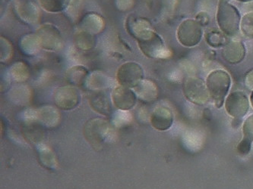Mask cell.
Here are the masks:
<instances>
[{
    "mask_svg": "<svg viewBox=\"0 0 253 189\" xmlns=\"http://www.w3.org/2000/svg\"><path fill=\"white\" fill-rule=\"evenodd\" d=\"M141 52L151 59H165L170 57L171 51L165 44L163 39L153 28L143 31L135 38Z\"/></svg>",
    "mask_w": 253,
    "mask_h": 189,
    "instance_id": "obj_1",
    "label": "cell"
},
{
    "mask_svg": "<svg viewBox=\"0 0 253 189\" xmlns=\"http://www.w3.org/2000/svg\"><path fill=\"white\" fill-rule=\"evenodd\" d=\"M216 19L219 28L226 36H234L239 33L242 18L234 5L221 0L217 7Z\"/></svg>",
    "mask_w": 253,
    "mask_h": 189,
    "instance_id": "obj_2",
    "label": "cell"
},
{
    "mask_svg": "<svg viewBox=\"0 0 253 189\" xmlns=\"http://www.w3.org/2000/svg\"><path fill=\"white\" fill-rule=\"evenodd\" d=\"M231 85V79L229 73L224 70H216L208 76L206 87L209 95L214 101L217 108L224 104L227 93Z\"/></svg>",
    "mask_w": 253,
    "mask_h": 189,
    "instance_id": "obj_3",
    "label": "cell"
},
{
    "mask_svg": "<svg viewBox=\"0 0 253 189\" xmlns=\"http://www.w3.org/2000/svg\"><path fill=\"white\" fill-rule=\"evenodd\" d=\"M110 125L106 120L95 118L86 123L84 135L87 142L94 148L100 147L110 135Z\"/></svg>",
    "mask_w": 253,
    "mask_h": 189,
    "instance_id": "obj_4",
    "label": "cell"
},
{
    "mask_svg": "<svg viewBox=\"0 0 253 189\" xmlns=\"http://www.w3.org/2000/svg\"><path fill=\"white\" fill-rule=\"evenodd\" d=\"M202 36V26L196 20H185L180 24L176 31L179 43L186 47L197 46L200 43Z\"/></svg>",
    "mask_w": 253,
    "mask_h": 189,
    "instance_id": "obj_5",
    "label": "cell"
},
{
    "mask_svg": "<svg viewBox=\"0 0 253 189\" xmlns=\"http://www.w3.org/2000/svg\"><path fill=\"white\" fill-rule=\"evenodd\" d=\"M143 68L136 62H126L119 67L117 80L119 84L128 88H135L143 80Z\"/></svg>",
    "mask_w": 253,
    "mask_h": 189,
    "instance_id": "obj_6",
    "label": "cell"
},
{
    "mask_svg": "<svg viewBox=\"0 0 253 189\" xmlns=\"http://www.w3.org/2000/svg\"><path fill=\"white\" fill-rule=\"evenodd\" d=\"M183 92L189 101L199 105L206 104L210 97L206 83L197 77H189L185 80Z\"/></svg>",
    "mask_w": 253,
    "mask_h": 189,
    "instance_id": "obj_7",
    "label": "cell"
},
{
    "mask_svg": "<svg viewBox=\"0 0 253 189\" xmlns=\"http://www.w3.org/2000/svg\"><path fill=\"white\" fill-rule=\"evenodd\" d=\"M42 43V49L58 51L63 46V39L59 30L52 24L42 25L37 31Z\"/></svg>",
    "mask_w": 253,
    "mask_h": 189,
    "instance_id": "obj_8",
    "label": "cell"
},
{
    "mask_svg": "<svg viewBox=\"0 0 253 189\" xmlns=\"http://www.w3.org/2000/svg\"><path fill=\"white\" fill-rule=\"evenodd\" d=\"M53 99L56 107L64 111H71L79 105L81 95L74 86H65L55 90Z\"/></svg>",
    "mask_w": 253,
    "mask_h": 189,
    "instance_id": "obj_9",
    "label": "cell"
},
{
    "mask_svg": "<svg viewBox=\"0 0 253 189\" xmlns=\"http://www.w3.org/2000/svg\"><path fill=\"white\" fill-rule=\"evenodd\" d=\"M15 11L18 18L28 25H37L41 20V10L32 0H15Z\"/></svg>",
    "mask_w": 253,
    "mask_h": 189,
    "instance_id": "obj_10",
    "label": "cell"
},
{
    "mask_svg": "<svg viewBox=\"0 0 253 189\" xmlns=\"http://www.w3.org/2000/svg\"><path fill=\"white\" fill-rule=\"evenodd\" d=\"M225 108L227 112L233 118H244L250 108L248 98L242 92L232 93L226 98Z\"/></svg>",
    "mask_w": 253,
    "mask_h": 189,
    "instance_id": "obj_11",
    "label": "cell"
},
{
    "mask_svg": "<svg viewBox=\"0 0 253 189\" xmlns=\"http://www.w3.org/2000/svg\"><path fill=\"white\" fill-rule=\"evenodd\" d=\"M112 100L119 110L129 111L136 104L137 96L131 89L120 85L113 90Z\"/></svg>",
    "mask_w": 253,
    "mask_h": 189,
    "instance_id": "obj_12",
    "label": "cell"
},
{
    "mask_svg": "<svg viewBox=\"0 0 253 189\" xmlns=\"http://www.w3.org/2000/svg\"><path fill=\"white\" fill-rule=\"evenodd\" d=\"M245 56V46L241 41L237 39L227 42L222 50V57L230 64H238L244 60Z\"/></svg>",
    "mask_w": 253,
    "mask_h": 189,
    "instance_id": "obj_13",
    "label": "cell"
},
{
    "mask_svg": "<svg viewBox=\"0 0 253 189\" xmlns=\"http://www.w3.org/2000/svg\"><path fill=\"white\" fill-rule=\"evenodd\" d=\"M173 122V114L170 110L166 107H158L151 114V125L158 130H168L171 127Z\"/></svg>",
    "mask_w": 253,
    "mask_h": 189,
    "instance_id": "obj_14",
    "label": "cell"
},
{
    "mask_svg": "<svg viewBox=\"0 0 253 189\" xmlns=\"http://www.w3.org/2000/svg\"><path fill=\"white\" fill-rule=\"evenodd\" d=\"M105 26L104 18L95 12L86 14L79 23L80 31H86L93 35L101 33L104 31Z\"/></svg>",
    "mask_w": 253,
    "mask_h": 189,
    "instance_id": "obj_15",
    "label": "cell"
},
{
    "mask_svg": "<svg viewBox=\"0 0 253 189\" xmlns=\"http://www.w3.org/2000/svg\"><path fill=\"white\" fill-rule=\"evenodd\" d=\"M60 117V113L55 107L47 105L36 109L37 121L50 129L59 125Z\"/></svg>",
    "mask_w": 253,
    "mask_h": 189,
    "instance_id": "obj_16",
    "label": "cell"
},
{
    "mask_svg": "<svg viewBox=\"0 0 253 189\" xmlns=\"http://www.w3.org/2000/svg\"><path fill=\"white\" fill-rule=\"evenodd\" d=\"M134 92L137 98L144 102H151L156 100L158 97V86L152 80H141L138 85L134 88Z\"/></svg>",
    "mask_w": 253,
    "mask_h": 189,
    "instance_id": "obj_17",
    "label": "cell"
},
{
    "mask_svg": "<svg viewBox=\"0 0 253 189\" xmlns=\"http://www.w3.org/2000/svg\"><path fill=\"white\" fill-rule=\"evenodd\" d=\"M89 103L91 108L98 114L104 116H109L111 114V102L107 94L103 91L94 92L89 98Z\"/></svg>",
    "mask_w": 253,
    "mask_h": 189,
    "instance_id": "obj_18",
    "label": "cell"
},
{
    "mask_svg": "<svg viewBox=\"0 0 253 189\" xmlns=\"http://www.w3.org/2000/svg\"><path fill=\"white\" fill-rule=\"evenodd\" d=\"M125 26L127 32L134 38H136L143 31L152 28L148 19L134 15H128L126 20Z\"/></svg>",
    "mask_w": 253,
    "mask_h": 189,
    "instance_id": "obj_19",
    "label": "cell"
},
{
    "mask_svg": "<svg viewBox=\"0 0 253 189\" xmlns=\"http://www.w3.org/2000/svg\"><path fill=\"white\" fill-rule=\"evenodd\" d=\"M111 79L101 71H94L89 74L86 87L92 91H104L111 86Z\"/></svg>",
    "mask_w": 253,
    "mask_h": 189,
    "instance_id": "obj_20",
    "label": "cell"
},
{
    "mask_svg": "<svg viewBox=\"0 0 253 189\" xmlns=\"http://www.w3.org/2000/svg\"><path fill=\"white\" fill-rule=\"evenodd\" d=\"M19 46L24 54L28 56H35L42 49V43L37 33L24 35L20 39Z\"/></svg>",
    "mask_w": 253,
    "mask_h": 189,
    "instance_id": "obj_21",
    "label": "cell"
},
{
    "mask_svg": "<svg viewBox=\"0 0 253 189\" xmlns=\"http://www.w3.org/2000/svg\"><path fill=\"white\" fill-rule=\"evenodd\" d=\"M89 74L88 70L84 66H73L66 71V78L71 86L83 87L85 85Z\"/></svg>",
    "mask_w": 253,
    "mask_h": 189,
    "instance_id": "obj_22",
    "label": "cell"
},
{
    "mask_svg": "<svg viewBox=\"0 0 253 189\" xmlns=\"http://www.w3.org/2000/svg\"><path fill=\"white\" fill-rule=\"evenodd\" d=\"M95 35L84 31H79L75 35V44L82 51H90L96 46Z\"/></svg>",
    "mask_w": 253,
    "mask_h": 189,
    "instance_id": "obj_23",
    "label": "cell"
},
{
    "mask_svg": "<svg viewBox=\"0 0 253 189\" xmlns=\"http://www.w3.org/2000/svg\"><path fill=\"white\" fill-rule=\"evenodd\" d=\"M32 97V90L28 86H17L10 92V98L14 103L20 105L29 103Z\"/></svg>",
    "mask_w": 253,
    "mask_h": 189,
    "instance_id": "obj_24",
    "label": "cell"
},
{
    "mask_svg": "<svg viewBox=\"0 0 253 189\" xmlns=\"http://www.w3.org/2000/svg\"><path fill=\"white\" fill-rule=\"evenodd\" d=\"M205 39L208 44L212 48L224 47L227 44V36L220 30L211 28L205 33Z\"/></svg>",
    "mask_w": 253,
    "mask_h": 189,
    "instance_id": "obj_25",
    "label": "cell"
},
{
    "mask_svg": "<svg viewBox=\"0 0 253 189\" xmlns=\"http://www.w3.org/2000/svg\"><path fill=\"white\" fill-rule=\"evenodd\" d=\"M8 74L12 80L17 83H23L30 77V70L28 66L22 62H15L10 67Z\"/></svg>",
    "mask_w": 253,
    "mask_h": 189,
    "instance_id": "obj_26",
    "label": "cell"
},
{
    "mask_svg": "<svg viewBox=\"0 0 253 189\" xmlns=\"http://www.w3.org/2000/svg\"><path fill=\"white\" fill-rule=\"evenodd\" d=\"M38 154L41 163L47 169H55L57 166L56 157L49 147L45 145H39L38 146Z\"/></svg>",
    "mask_w": 253,
    "mask_h": 189,
    "instance_id": "obj_27",
    "label": "cell"
},
{
    "mask_svg": "<svg viewBox=\"0 0 253 189\" xmlns=\"http://www.w3.org/2000/svg\"><path fill=\"white\" fill-rule=\"evenodd\" d=\"M42 8L48 12L57 13L63 12L69 7L71 0H39Z\"/></svg>",
    "mask_w": 253,
    "mask_h": 189,
    "instance_id": "obj_28",
    "label": "cell"
},
{
    "mask_svg": "<svg viewBox=\"0 0 253 189\" xmlns=\"http://www.w3.org/2000/svg\"><path fill=\"white\" fill-rule=\"evenodd\" d=\"M131 121H132V115L128 111L118 110L113 115V124L118 128H122L129 125Z\"/></svg>",
    "mask_w": 253,
    "mask_h": 189,
    "instance_id": "obj_29",
    "label": "cell"
},
{
    "mask_svg": "<svg viewBox=\"0 0 253 189\" xmlns=\"http://www.w3.org/2000/svg\"><path fill=\"white\" fill-rule=\"evenodd\" d=\"M240 31L246 37L253 39V12L247 13L242 18Z\"/></svg>",
    "mask_w": 253,
    "mask_h": 189,
    "instance_id": "obj_30",
    "label": "cell"
},
{
    "mask_svg": "<svg viewBox=\"0 0 253 189\" xmlns=\"http://www.w3.org/2000/svg\"><path fill=\"white\" fill-rule=\"evenodd\" d=\"M0 46H1V55L0 59L1 62H7L12 59L13 56V47L12 43L6 38L1 36L0 37Z\"/></svg>",
    "mask_w": 253,
    "mask_h": 189,
    "instance_id": "obj_31",
    "label": "cell"
},
{
    "mask_svg": "<svg viewBox=\"0 0 253 189\" xmlns=\"http://www.w3.org/2000/svg\"><path fill=\"white\" fill-rule=\"evenodd\" d=\"M244 139L253 142V115L249 117L244 124Z\"/></svg>",
    "mask_w": 253,
    "mask_h": 189,
    "instance_id": "obj_32",
    "label": "cell"
},
{
    "mask_svg": "<svg viewBox=\"0 0 253 189\" xmlns=\"http://www.w3.org/2000/svg\"><path fill=\"white\" fill-rule=\"evenodd\" d=\"M117 8L121 12H126L133 8L135 0H115Z\"/></svg>",
    "mask_w": 253,
    "mask_h": 189,
    "instance_id": "obj_33",
    "label": "cell"
},
{
    "mask_svg": "<svg viewBox=\"0 0 253 189\" xmlns=\"http://www.w3.org/2000/svg\"><path fill=\"white\" fill-rule=\"evenodd\" d=\"M252 147V142L250 141L247 140V139H244L240 144H239L238 148V152H240V154L241 155H248L249 152L251 150Z\"/></svg>",
    "mask_w": 253,
    "mask_h": 189,
    "instance_id": "obj_34",
    "label": "cell"
},
{
    "mask_svg": "<svg viewBox=\"0 0 253 189\" xmlns=\"http://www.w3.org/2000/svg\"><path fill=\"white\" fill-rule=\"evenodd\" d=\"M196 20L202 27L209 25V22H210L209 15L204 12H199L196 15Z\"/></svg>",
    "mask_w": 253,
    "mask_h": 189,
    "instance_id": "obj_35",
    "label": "cell"
},
{
    "mask_svg": "<svg viewBox=\"0 0 253 189\" xmlns=\"http://www.w3.org/2000/svg\"><path fill=\"white\" fill-rule=\"evenodd\" d=\"M246 86L248 87L250 90H253V70H250L245 79Z\"/></svg>",
    "mask_w": 253,
    "mask_h": 189,
    "instance_id": "obj_36",
    "label": "cell"
},
{
    "mask_svg": "<svg viewBox=\"0 0 253 189\" xmlns=\"http://www.w3.org/2000/svg\"><path fill=\"white\" fill-rule=\"evenodd\" d=\"M237 1H239V2H252V1H253V0H237Z\"/></svg>",
    "mask_w": 253,
    "mask_h": 189,
    "instance_id": "obj_37",
    "label": "cell"
},
{
    "mask_svg": "<svg viewBox=\"0 0 253 189\" xmlns=\"http://www.w3.org/2000/svg\"><path fill=\"white\" fill-rule=\"evenodd\" d=\"M250 100H251L252 105H253V93H252L251 98H250Z\"/></svg>",
    "mask_w": 253,
    "mask_h": 189,
    "instance_id": "obj_38",
    "label": "cell"
}]
</instances>
